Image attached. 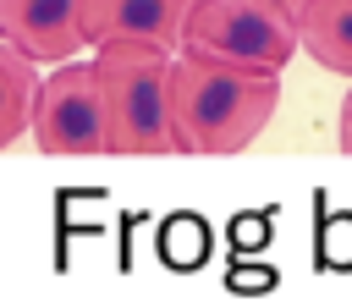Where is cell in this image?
<instances>
[{
	"label": "cell",
	"mask_w": 352,
	"mask_h": 308,
	"mask_svg": "<svg viewBox=\"0 0 352 308\" xmlns=\"http://www.w3.org/2000/svg\"><path fill=\"white\" fill-rule=\"evenodd\" d=\"M33 94H38V72L22 50H11L0 38V148H11L33 116Z\"/></svg>",
	"instance_id": "8"
},
{
	"label": "cell",
	"mask_w": 352,
	"mask_h": 308,
	"mask_svg": "<svg viewBox=\"0 0 352 308\" xmlns=\"http://www.w3.org/2000/svg\"><path fill=\"white\" fill-rule=\"evenodd\" d=\"M182 50L280 72L297 55V16L275 0H198L182 22Z\"/></svg>",
	"instance_id": "3"
},
{
	"label": "cell",
	"mask_w": 352,
	"mask_h": 308,
	"mask_svg": "<svg viewBox=\"0 0 352 308\" xmlns=\"http://www.w3.org/2000/svg\"><path fill=\"white\" fill-rule=\"evenodd\" d=\"M336 138H341V148L352 154V94L341 99V121H336Z\"/></svg>",
	"instance_id": "9"
},
{
	"label": "cell",
	"mask_w": 352,
	"mask_h": 308,
	"mask_svg": "<svg viewBox=\"0 0 352 308\" xmlns=\"http://www.w3.org/2000/svg\"><path fill=\"white\" fill-rule=\"evenodd\" d=\"M165 104H170L176 148L236 154L270 126V116L280 104V72H258V66L182 50L165 72Z\"/></svg>",
	"instance_id": "1"
},
{
	"label": "cell",
	"mask_w": 352,
	"mask_h": 308,
	"mask_svg": "<svg viewBox=\"0 0 352 308\" xmlns=\"http://www.w3.org/2000/svg\"><path fill=\"white\" fill-rule=\"evenodd\" d=\"M297 50L324 72L352 77V0H302L297 11Z\"/></svg>",
	"instance_id": "7"
},
{
	"label": "cell",
	"mask_w": 352,
	"mask_h": 308,
	"mask_svg": "<svg viewBox=\"0 0 352 308\" xmlns=\"http://www.w3.org/2000/svg\"><path fill=\"white\" fill-rule=\"evenodd\" d=\"M82 0H0V38L28 60H72L88 38L77 22Z\"/></svg>",
	"instance_id": "6"
},
{
	"label": "cell",
	"mask_w": 352,
	"mask_h": 308,
	"mask_svg": "<svg viewBox=\"0 0 352 308\" xmlns=\"http://www.w3.org/2000/svg\"><path fill=\"white\" fill-rule=\"evenodd\" d=\"M165 72H170V50H154L138 38L99 44L94 82L104 110V154H176Z\"/></svg>",
	"instance_id": "2"
},
{
	"label": "cell",
	"mask_w": 352,
	"mask_h": 308,
	"mask_svg": "<svg viewBox=\"0 0 352 308\" xmlns=\"http://www.w3.org/2000/svg\"><path fill=\"white\" fill-rule=\"evenodd\" d=\"M198 0H82L77 6V22H82V38L88 44H104V38H138V44H154V50H182V22Z\"/></svg>",
	"instance_id": "5"
},
{
	"label": "cell",
	"mask_w": 352,
	"mask_h": 308,
	"mask_svg": "<svg viewBox=\"0 0 352 308\" xmlns=\"http://www.w3.org/2000/svg\"><path fill=\"white\" fill-rule=\"evenodd\" d=\"M275 6H286V11H297V6H302V0H275Z\"/></svg>",
	"instance_id": "10"
},
{
	"label": "cell",
	"mask_w": 352,
	"mask_h": 308,
	"mask_svg": "<svg viewBox=\"0 0 352 308\" xmlns=\"http://www.w3.org/2000/svg\"><path fill=\"white\" fill-rule=\"evenodd\" d=\"M28 132L44 154H104V110H99L94 60L72 55L38 82Z\"/></svg>",
	"instance_id": "4"
}]
</instances>
